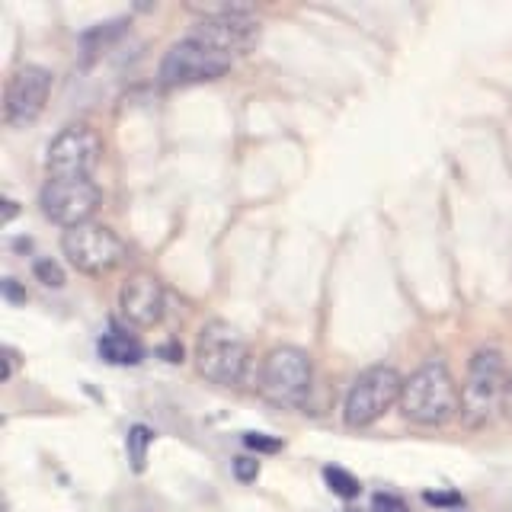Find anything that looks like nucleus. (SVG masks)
I'll return each instance as SVG.
<instances>
[{
	"mask_svg": "<svg viewBox=\"0 0 512 512\" xmlns=\"http://www.w3.org/2000/svg\"><path fill=\"white\" fill-rule=\"evenodd\" d=\"M48 93H52V71L39 68V64H26V68L13 71L7 80V93H4V119L13 128L32 125L48 103Z\"/></svg>",
	"mask_w": 512,
	"mask_h": 512,
	"instance_id": "nucleus-11",
	"label": "nucleus"
},
{
	"mask_svg": "<svg viewBox=\"0 0 512 512\" xmlns=\"http://www.w3.org/2000/svg\"><path fill=\"white\" fill-rule=\"evenodd\" d=\"M314 388L311 356L298 346H276L263 359L260 391L276 407H304Z\"/></svg>",
	"mask_w": 512,
	"mask_h": 512,
	"instance_id": "nucleus-4",
	"label": "nucleus"
},
{
	"mask_svg": "<svg viewBox=\"0 0 512 512\" xmlns=\"http://www.w3.org/2000/svg\"><path fill=\"white\" fill-rule=\"evenodd\" d=\"M461 410V391L442 359L423 362L410 378H404L400 413L416 426H445Z\"/></svg>",
	"mask_w": 512,
	"mask_h": 512,
	"instance_id": "nucleus-1",
	"label": "nucleus"
},
{
	"mask_svg": "<svg viewBox=\"0 0 512 512\" xmlns=\"http://www.w3.org/2000/svg\"><path fill=\"white\" fill-rule=\"evenodd\" d=\"M205 13L196 23V29L189 32L192 39H199L205 45L218 48L224 55H247L250 48L260 42V23L253 20L250 7L240 4H221V7H192Z\"/></svg>",
	"mask_w": 512,
	"mask_h": 512,
	"instance_id": "nucleus-6",
	"label": "nucleus"
},
{
	"mask_svg": "<svg viewBox=\"0 0 512 512\" xmlns=\"http://www.w3.org/2000/svg\"><path fill=\"white\" fill-rule=\"evenodd\" d=\"M234 474L237 480H244V484H250V480H256V474H260V464H256L253 458H234Z\"/></svg>",
	"mask_w": 512,
	"mask_h": 512,
	"instance_id": "nucleus-19",
	"label": "nucleus"
},
{
	"mask_svg": "<svg viewBox=\"0 0 512 512\" xmlns=\"http://www.w3.org/2000/svg\"><path fill=\"white\" fill-rule=\"evenodd\" d=\"M503 413H506V420L512 423V368H509V378H506V397H503Z\"/></svg>",
	"mask_w": 512,
	"mask_h": 512,
	"instance_id": "nucleus-21",
	"label": "nucleus"
},
{
	"mask_svg": "<svg viewBox=\"0 0 512 512\" xmlns=\"http://www.w3.org/2000/svg\"><path fill=\"white\" fill-rule=\"evenodd\" d=\"M61 250L68 256V263L77 272H87V276H106V272L122 266L128 256L122 237L116 231H109L106 224H93V221L64 231Z\"/></svg>",
	"mask_w": 512,
	"mask_h": 512,
	"instance_id": "nucleus-7",
	"label": "nucleus"
},
{
	"mask_svg": "<svg viewBox=\"0 0 512 512\" xmlns=\"http://www.w3.org/2000/svg\"><path fill=\"white\" fill-rule=\"evenodd\" d=\"M404 394V378L391 365H372L352 381V388L346 394L343 404V420L352 429H365L375 420H381L394 404H400Z\"/></svg>",
	"mask_w": 512,
	"mask_h": 512,
	"instance_id": "nucleus-5",
	"label": "nucleus"
},
{
	"mask_svg": "<svg viewBox=\"0 0 512 512\" xmlns=\"http://www.w3.org/2000/svg\"><path fill=\"white\" fill-rule=\"evenodd\" d=\"M426 503L429 506H458L461 496L458 493H426Z\"/></svg>",
	"mask_w": 512,
	"mask_h": 512,
	"instance_id": "nucleus-20",
	"label": "nucleus"
},
{
	"mask_svg": "<svg viewBox=\"0 0 512 512\" xmlns=\"http://www.w3.org/2000/svg\"><path fill=\"white\" fill-rule=\"evenodd\" d=\"M119 308H122V317L135 327L160 324V317H164V308H167L164 285L154 276H148V272H135V276H128V282L122 285Z\"/></svg>",
	"mask_w": 512,
	"mask_h": 512,
	"instance_id": "nucleus-12",
	"label": "nucleus"
},
{
	"mask_svg": "<svg viewBox=\"0 0 512 512\" xmlns=\"http://www.w3.org/2000/svg\"><path fill=\"white\" fill-rule=\"evenodd\" d=\"M506 359L496 346L477 349L468 362V378L461 384V423L468 429H484L506 397Z\"/></svg>",
	"mask_w": 512,
	"mask_h": 512,
	"instance_id": "nucleus-2",
	"label": "nucleus"
},
{
	"mask_svg": "<svg viewBox=\"0 0 512 512\" xmlns=\"http://www.w3.org/2000/svg\"><path fill=\"white\" fill-rule=\"evenodd\" d=\"M154 442V432L148 426H132L128 429V439H125V448H128V458H132V468L141 474L144 471V461H148V448Z\"/></svg>",
	"mask_w": 512,
	"mask_h": 512,
	"instance_id": "nucleus-14",
	"label": "nucleus"
},
{
	"mask_svg": "<svg viewBox=\"0 0 512 512\" xmlns=\"http://www.w3.org/2000/svg\"><path fill=\"white\" fill-rule=\"evenodd\" d=\"M96 352H100V359H106L109 365H138L144 359V349L135 336H128L122 330H109L100 336V343H96Z\"/></svg>",
	"mask_w": 512,
	"mask_h": 512,
	"instance_id": "nucleus-13",
	"label": "nucleus"
},
{
	"mask_svg": "<svg viewBox=\"0 0 512 512\" xmlns=\"http://www.w3.org/2000/svg\"><path fill=\"white\" fill-rule=\"evenodd\" d=\"M100 154L103 141L90 125H68L48 144L45 180H93Z\"/></svg>",
	"mask_w": 512,
	"mask_h": 512,
	"instance_id": "nucleus-8",
	"label": "nucleus"
},
{
	"mask_svg": "<svg viewBox=\"0 0 512 512\" xmlns=\"http://www.w3.org/2000/svg\"><path fill=\"white\" fill-rule=\"evenodd\" d=\"M36 279H39L42 285H48V288H61V285H64V272H61V266L52 263V260H39V263H36Z\"/></svg>",
	"mask_w": 512,
	"mask_h": 512,
	"instance_id": "nucleus-16",
	"label": "nucleus"
},
{
	"mask_svg": "<svg viewBox=\"0 0 512 512\" xmlns=\"http://www.w3.org/2000/svg\"><path fill=\"white\" fill-rule=\"evenodd\" d=\"M13 368H16V352H13V349H7V368H4V378H10V375H13Z\"/></svg>",
	"mask_w": 512,
	"mask_h": 512,
	"instance_id": "nucleus-22",
	"label": "nucleus"
},
{
	"mask_svg": "<svg viewBox=\"0 0 512 512\" xmlns=\"http://www.w3.org/2000/svg\"><path fill=\"white\" fill-rule=\"evenodd\" d=\"M372 512H410V506L394 493H378L372 500Z\"/></svg>",
	"mask_w": 512,
	"mask_h": 512,
	"instance_id": "nucleus-18",
	"label": "nucleus"
},
{
	"mask_svg": "<svg viewBox=\"0 0 512 512\" xmlns=\"http://www.w3.org/2000/svg\"><path fill=\"white\" fill-rule=\"evenodd\" d=\"M324 480L336 496H343V500H356L359 490H362L359 480L352 477L346 468H324Z\"/></svg>",
	"mask_w": 512,
	"mask_h": 512,
	"instance_id": "nucleus-15",
	"label": "nucleus"
},
{
	"mask_svg": "<svg viewBox=\"0 0 512 512\" xmlns=\"http://www.w3.org/2000/svg\"><path fill=\"white\" fill-rule=\"evenodd\" d=\"M196 368L205 381L231 388L247 378L250 346L228 320H208L196 340Z\"/></svg>",
	"mask_w": 512,
	"mask_h": 512,
	"instance_id": "nucleus-3",
	"label": "nucleus"
},
{
	"mask_svg": "<svg viewBox=\"0 0 512 512\" xmlns=\"http://www.w3.org/2000/svg\"><path fill=\"white\" fill-rule=\"evenodd\" d=\"M231 64H234L231 55L186 36L183 42H176L170 48L164 61H160V84H167V87L205 84V80H218L228 74Z\"/></svg>",
	"mask_w": 512,
	"mask_h": 512,
	"instance_id": "nucleus-9",
	"label": "nucleus"
},
{
	"mask_svg": "<svg viewBox=\"0 0 512 512\" xmlns=\"http://www.w3.org/2000/svg\"><path fill=\"white\" fill-rule=\"evenodd\" d=\"M100 199V186L93 180H45L39 192L42 215L61 224L64 231L87 224L96 208H100Z\"/></svg>",
	"mask_w": 512,
	"mask_h": 512,
	"instance_id": "nucleus-10",
	"label": "nucleus"
},
{
	"mask_svg": "<svg viewBox=\"0 0 512 512\" xmlns=\"http://www.w3.org/2000/svg\"><path fill=\"white\" fill-rule=\"evenodd\" d=\"M244 445L253 448V452H279V448H282V442L269 439L266 432H244Z\"/></svg>",
	"mask_w": 512,
	"mask_h": 512,
	"instance_id": "nucleus-17",
	"label": "nucleus"
}]
</instances>
